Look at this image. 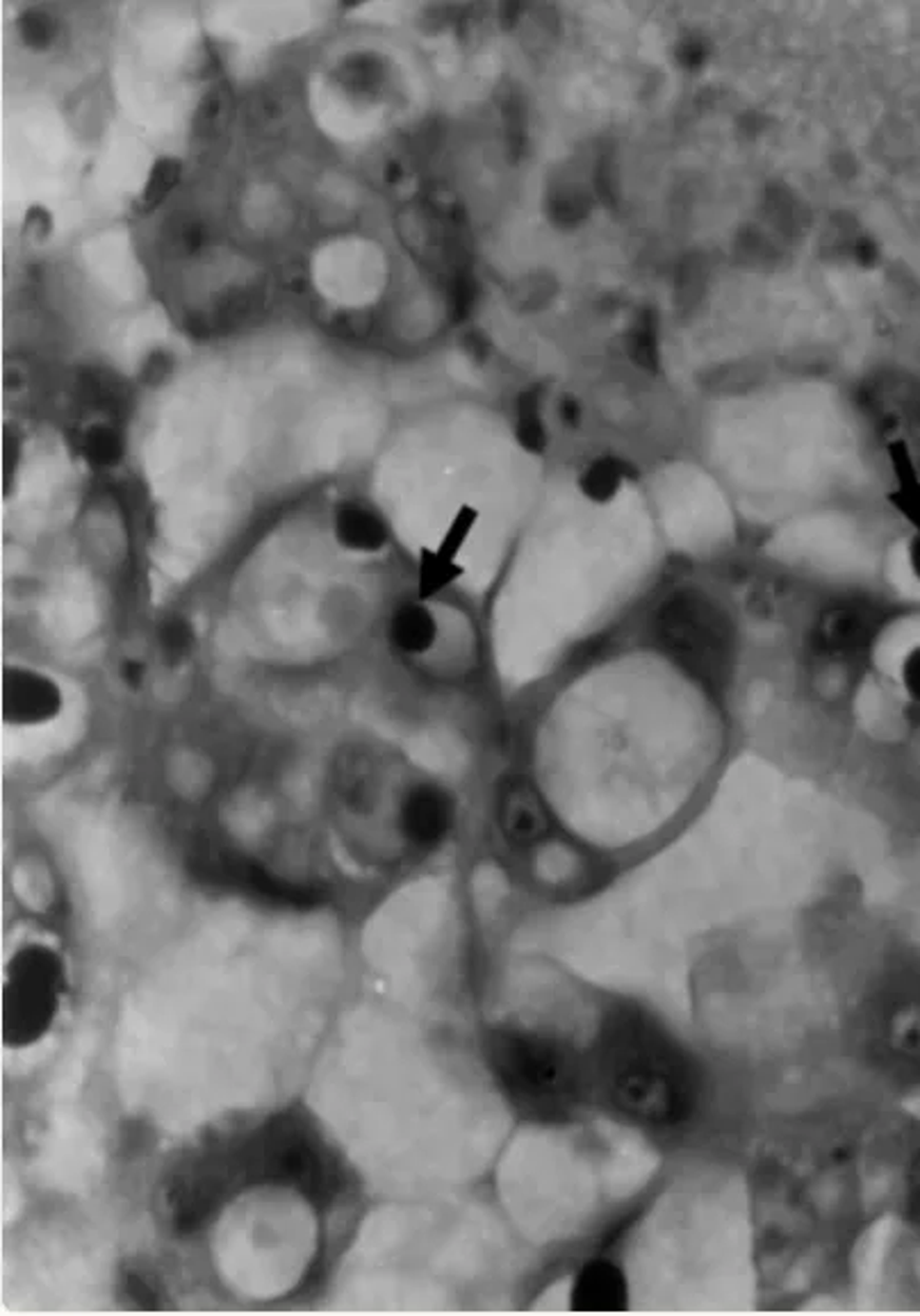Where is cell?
<instances>
[{
	"instance_id": "obj_1",
	"label": "cell",
	"mask_w": 920,
	"mask_h": 1316,
	"mask_svg": "<svg viewBox=\"0 0 920 1316\" xmlns=\"http://www.w3.org/2000/svg\"><path fill=\"white\" fill-rule=\"evenodd\" d=\"M597 1060L613 1105L640 1123H674L695 1103L693 1064L636 1009L617 1011L603 1023Z\"/></svg>"
},
{
	"instance_id": "obj_2",
	"label": "cell",
	"mask_w": 920,
	"mask_h": 1316,
	"mask_svg": "<svg viewBox=\"0 0 920 1316\" xmlns=\"http://www.w3.org/2000/svg\"><path fill=\"white\" fill-rule=\"evenodd\" d=\"M493 1073L509 1101L526 1117L560 1119L577 1107L581 1066L556 1038L522 1030H499L487 1044Z\"/></svg>"
},
{
	"instance_id": "obj_3",
	"label": "cell",
	"mask_w": 920,
	"mask_h": 1316,
	"mask_svg": "<svg viewBox=\"0 0 920 1316\" xmlns=\"http://www.w3.org/2000/svg\"><path fill=\"white\" fill-rule=\"evenodd\" d=\"M656 638L682 668L702 679L721 676L734 649L729 617L699 592H677L656 615Z\"/></svg>"
},
{
	"instance_id": "obj_4",
	"label": "cell",
	"mask_w": 920,
	"mask_h": 1316,
	"mask_svg": "<svg viewBox=\"0 0 920 1316\" xmlns=\"http://www.w3.org/2000/svg\"><path fill=\"white\" fill-rule=\"evenodd\" d=\"M62 985V961L41 946L21 950L9 964L5 987V1041L33 1044L51 1025Z\"/></svg>"
},
{
	"instance_id": "obj_5",
	"label": "cell",
	"mask_w": 920,
	"mask_h": 1316,
	"mask_svg": "<svg viewBox=\"0 0 920 1316\" xmlns=\"http://www.w3.org/2000/svg\"><path fill=\"white\" fill-rule=\"evenodd\" d=\"M60 688L35 672H9L5 679V718L17 725H35L57 716Z\"/></svg>"
},
{
	"instance_id": "obj_6",
	"label": "cell",
	"mask_w": 920,
	"mask_h": 1316,
	"mask_svg": "<svg viewBox=\"0 0 920 1316\" xmlns=\"http://www.w3.org/2000/svg\"><path fill=\"white\" fill-rule=\"evenodd\" d=\"M401 820H404V829L410 841L415 845L428 847L447 836L454 820V806L444 790L436 786H420L406 800Z\"/></svg>"
},
{
	"instance_id": "obj_7",
	"label": "cell",
	"mask_w": 920,
	"mask_h": 1316,
	"mask_svg": "<svg viewBox=\"0 0 920 1316\" xmlns=\"http://www.w3.org/2000/svg\"><path fill=\"white\" fill-rule=\"evenodd\" d=\"M818 645L833 656H855L868 647L875 635V622L868 611L857 606L829 609L818 625Z\"/></svg>"
},
{
	"instance_id": "obj_8",
	"label": "cell",
	"mask_w": 920,
	"mask_h": 1316,
	"mask_svg": "<svg viewBox=\"0 0 920 1316\" xmlns=\"http://www.w3.org/2000/svg\"><path fill=\"white\" fill-rule=\"evenodd\" d=\"M577 1312H620L627 1308V1282L622 1271L609 1262L588 1264L572 1290Z\"/></svg>"
},
{
	"instance_id": "obj_9",
	"label": "cell",
	"mask_w": 920,
	"mask_h": 1316,
	"mask_svg": "<svg viewBox=\"0 0 920 1316\" xmlns=\"http://www.w3.org/2000/svg\"><path fill=\"white\" fill-rule=\"evenodd\" d=\"M501 827L515 843H536L550 829V816L540 795L529 784H513L501 798Z\"/></svg>"
},
{
	"instance_id": "obj_10",
	"label": "cell",
	"mask_w": 920,
	"mask_h": 1316,
	"mask_svg": "<svg viewBox=\"0 0 920 1316\" xmlns=\"http://www.w3.org/2000/svg\"><path fill=\"white\" fill-rule=\"evenodd\" d=\"M336 533L340 542L353 549V552H377L387 538V531L381 519L356 503L340 509L336 517Z\"/></svg>"
},
{
	"instance_id": "obj_11",
	"label": "cell",
	"mask_w": 920,
	"mask_h": 1316,
	"mask_svg": "<svg viewBox=\"0 0 920 1316\" xmlns=\"http://www.w3.org/2000/svg\"><path fill=\"white\" fill-rule=\"evenodd\" d=\"M436 622L422 606H404L392 619V641L410 654L426 652L436 641Z\"/></svg>"
},
{
	"instance_id": "obj_12",
	"label": "cell",
	"mask_w": 920,
	"mask_h": 1316,
	"mask_svg": "<svg viewBox=\"0 0 920 1316\" xmlns=\"http://www.w3.org/2000/svg\"><path fill=\"white\" fill-rule=\"evenodd\" d=\"M180 171H183V167H180V163L176 160V157H162V160H157L153 165V169L149 173V180H147V185H143V192H141V198H139L143 212L155 210L157 206L165 204V198L171 192H174V187L180 180Z\"/></svg>"
},
{
	"instance_id": "obj_13",
	"label": "cell",
	"mask_w": 920,
	"mask_h": 1316,
	"mask_svg": "<svg viewBox=\"0 0 920 1316\" xmlns=\"http://www.w3.org/2000/svg\"><path fill=\"white\" fill-rule=\"evenodd\" d=\"M620 485H622V470L615 460L597 462V465L588 470L581 479L583 495L597 503L611 501L617 495Z\"/></svg>"
},
{
	"instance_id": "obj_14",
	"label": "cell",
	"mask_w": 920,
	"mask_h": 1316,
	"mask_svg": "<svg viewBox=\"0 0 920 1316\" xmlns=\"http://www.w3.org/2000/svg\"><path fill=\"white\" fill-rule=\"evenodd\" d=\"M80 395L96 408L121 406V383L103 369H84L80 374Z\"/></svg>"
},
{
	"instance_id": "obj_15",
	"label": "cell",
	"mask_w": 920,
	"mask_h": 1316,
	"mask_svg": "<svg viewBox=\"0 0 920 1316\" xmlns=\"http://www.w3.org/2000/svg\"><path fill=\"white\" fill-rule=\"evenodd\" d=\"M84 454L92 462L100 468L114 465V462L121 460V438L119 433L110 428V426H92L88 433H84Z\"/></svg>"
},
{
	"instance_id": "obj_16",
	"label": "cell",
	"mask_w": 920,
	"mask_h": 1316,
	"mask_svg": "<svg viewBox=\"0 0 920 1316\" xmlns=\"http://www.w3.org/2000/svg\"><path fill=\"white\" fill-rule=\"evenodd\" d=\"M19 31H21V37H23V41L27 43V46L35 49V51H44L55 41L57 23H55V19L51 17V14L41 12V9H31V12H25L23 17H21Z\"/></svg>"
},
{
	"instance_id": "obj_17",
	"label": "cell",
	"mask_w": 920,
	"mask_h": 1316,
	"mask_svg": "<svg viewBox=\"0 0 920 1316\" xmlns=\"http://www.w3.org/2000/svg\"><path fill=\"white\" fill-rule=\"evenodd\" d=\"M342 78L344 82H347L351 92H365V90H371V87H377V82L381 80L377 55L353 57V60H349L347 66L342 69Z\"/></svg>"
},
{
	"instance_id": "obj_18",
	"label": "cell",
	"mask_w": 920,
	"mask_h": 1316,
	"mask_svg": "<svg viewBox=\"0 0 920 1316\" xmlns=\"http://www.w3.org/2000/svg\"><path fill=\"white\" fill-rule=\"evenodd\" d=\"M224 121H226V96L224 92L214 90L204 98V103L198 106L194 123H196L198 133L214 135V133H219Z\"/></svg>"
},
{
	"instance_id": "obj_19",
	"label": "cell",
	"mask_w": 920,
	"mask_h": 1316,
	"mask_svg": "<svg viewBox=\"0 0 920 1316\" xmlns=\"http://www.w3.org/2000/svg\"><path fill=\"white\" fill-rule=\"evenodd\" d=\"M171 244H174V249L183 255L196 253L200 247H204V226L194 220H185L183 224L176 226L174 233H171Z\"/></svg>"
},
{
	"instance_id": "obj_20",
	"label": "cell",
	"mask_w": 920,
	"mask_h": 1316,
	"mask_svg": "<svg viewBox=\"0 0 920 1316\" xmlns=\"http://www.w3.org/2000/svg\"><path fill=\"white\" fill-rule=\"evenodd\" d=\"M162 643L169 649V654H183L187 645H190V629L185 627V622L171 619L162 631Z\"/></svg>"
},
{
	"instance_id": "obj_21",
	"label": "cell",
	"mask_w": 920,
	"mask_h": 1316,
	"mask_svg": "<svg viewBox=\"0 0 920 1316\" xmlns=\"http://www.w3.org/2000/svg\"><path fill=\"white\" fill-rule=\"evenodd\" d=\"M171 371V358L165 351H153L147 363H143V371L141 379L147 383H160L162 379H167V374Z\"/></svg>"
},
{
	"instance_id": "obj_22",
	"label": "cell",
	"mask_w": 920,
	"mask_h": 1316,
	"mask_svg": "<svg viewBox=\"0 0 920 1316\" xmlns=\"http://www.w3.org/2000/svg\"><path fill=\"white\" fill-rule=\"evenodd\" d=\"M902 682L909 695L920 702V647L907 656L902 665Z\"/></svg>"
},
{
	"instance_id": "obj_23",
	"label": "cell",
	"mask_w": 920,
	"mask_h": 1316,
	"mask_svg": "<svg viewBox=\"0 0 920 1316\" xmlns=\"http://www.w3.org/2000/svg\"><path fill=\"white\" fill-rule=\"evenodd\" d=\"M27 230H31L35 237L44 240L51 230V214L39 208V220H35V212L31 210V214H27Z\"/></svg>"
},
{
	"instance_id": "obj_24",
	"label": "cell",
	"mask_w": 920,
	"mask_h": 1316,
	"mask_svg": "<svg viewBox=\"0 0 920 1316\" xmlns=\"http://www.w3.org/2000/svg\"><path fill=\"white\" fill-rule=\"evenodd\" d=\"M912 568H914L916 576L920 578V535H918V540L912 547Z\"/></svg>"
},
{
	"instance_id": "obj_25",
	"label": "cell",
	"mask_w": 920,
	"mask_h": 1316,
	"mask_svg": "<svg viewBox=\"0 0 920 1316\" xmlns=\"http://www.w3.org/2000/svg\"><path fill=\"white\" fill-rule=\"evenodd\" d=\"M399 176H401V167H399L397 163H390V165H387L385 180H387V183H397V180H399Z\"/></svg>"
}]
</instances>
